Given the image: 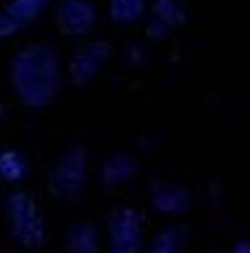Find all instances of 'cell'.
<instances>
[{
    "instance_id": "5",
    "label": "cell",
    "mask_w": 250,
    "mask_h": 253,
    "mask_svg": "<svg viewBox=\"0 0 250 253\" xmlns=\"http://www.w3.org/2000/svg\"><path fill=\"white\" fill-rule=\"evenodd\" d=\"M24 174H27V164L16 150L0 153V177L8 182H19V179H24Z\"/></svg>"
},
{
    "instance_id": "2",
    "label": "cell",
    "mask_w": 250,
    "mask_h": 253,
    "mask_svg": "<svg viewBox=\"0 0 250 253\" xmlns=\"http://www.w3.org/2000/svg\"><path fill=\"white\" fill-rule=\"evenodd\" d=\"M95 21V8L87 0H64L58 5V27L66 35H84Z\"/></svg>"
},
{
    "instance_id": "1",
    "label": "cell",
    "mask_w": 250,
    "mask_h": 253,
    "mask_svg": "<svg viewBox=\"0 0 250 253\" xmlns=\"http://www.w3.org/2000/svg\"><path fill=\"white\" fill-rule=\"evenodd\" d=\"M13 79L21 98L32 106H42L56 90V55H50L45 47L24 50L13 66Z\"/></svg>"
},
{
    "instance_id": "6",
    "label": "cell",
    "mask_w": 250,
    "mask_h": 253,
    "mask_svg": "<svg viewBox=\"0 0 250 253\" xmlns=\"http://www.w3.org/2000/svg\"><path fill=\"white\" fill-rule=\"evenodd\" d=\"M143 11V0H111V16L116 21H132Z\"/></svg>"
},
{
    "instance_id": "4",
    "label": "cell",
    "mask_w": 250,
    "mask_h": 253,
    "mask_svg": "<svg viewBox=\"0 0 250 253\" xmlns=\"http://www.w3.org/2000/svg\"><path fill=\"white\" fill-rule=\"evenodd\" d=\"M45 3H48V0H13V3L5 8V13H8L11 19L21 27V24L32 21L35 16H40V11L45 8Z\"/></svg>"
},
{
    "instance_id": "3",
    "label": "cell",
    "mask_w": 250,
    "mask_h": 253,
    "mask_svg": "<svg viewBox=\"0 0 250 253\" xmlns=\"http://www.w3.org/2000/svg\"><path fill=\"white\" fill-rule=\"evenodd\" d=\"M106 61V45L98 42V45H87L84 50L74 58L71 63V74L76 82H87V79L95 74V71L100 69V63Z\"/></svg>"
}]
</instances>
